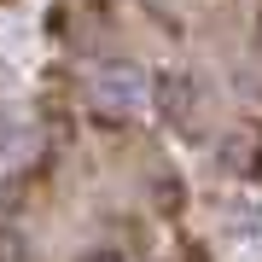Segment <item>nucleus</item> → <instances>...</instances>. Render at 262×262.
<instances>
[{
    "instance_id": "3",
    "label": "nucleus",
    "mask_w": 262,
    "mask_h": 262,
    "mask_svg": "<svg viewBox=\"0 0 262 262\" xmlns=\"http://www.w3.org/2000/svg\"><path fill=\"white\" fill-rule=\"evenodd\" d=\"M215 163L233 181H262V122L256 117L233 122V128L222 134V146H215Z\"/></svg>"
},
{
    "instance_id": "5",
    "label": "nucleus",
    "mask_w": 262,
    "mask_h": 262,
    "mask_svg": "<svg viewBox=\"0 0 262 262\" xmlns=\"http://www.w3.org/2000/svg\"><path fill=\"white\" fill-rule=\"evenodd\" d=\"M82 262H128V256H122V251H88Z\"/></svg>"
},
{
    "instance_id": "2",
    "label": "nucleus",
    "mask_w": 262,
    "mask_h": 262,
    "mask_svg": "<svg viewBox=\"0 0 262 262\" xmlns=\"http://www.w3.org/2000/svg\"><path fill=\"white\" fill-rule=\"evenodd\" d=\"M158 105H163L169 128L187 134V140H198V134H204V122H210V111H204V88L187 82V76H163V82H158Z\"/></svg>"
},
{
    "instance_id": "6",
    "label": "nucleus",
    "mask_w": 262,
    "mask_h": 262,
    "mask_svg": "<svg viewBox=\"0 0 262 262\" xmlns=\"http://www.w3.org/2000/svg\"><path fill=\"white\" fill-rule=\"evenodd\" d=\"M256 47H262V12H256Z\"/></svg>"
},
{
    "instance_id": "1",
    "label": "nucleus",
    "mask_w": 262,
    "mask_h": 262,
    "mask_svg": "<svg viewBox=\"0 0 262 262\" xmlns=\"http://www.w3.org/2000/svg\"><path fill=\"white\" fill-rule=\"evenodd\" d=\"M47 35L64 41L82 58H117L122 53V24H117L111 0H58L47 12Z\"/></svg>"
},
{
    "instance_id": "7",
    "label": "nucleus",
    "mask_w": 262,
    "mask_h": 262,
    "mask_svg": "<svg viewBox=\"0 0 262 262\" xmlns=\"http://www.w3.org/2000/svg\"><path fill=\"white\" fill-rule=\"evenodd\" d=\"M0 6H12V0H0Z\"/></svg>"
},
{
    "instance_id": "4",
    "label": "nucleus",
    "mask_w": 262,
    "mask_h": 262,
    "mask_svg": "<svg viewBox=\"0 0 262 262\" xmlns=\"http://www.w3.org/2000/svg\"><path fill=\"white\" fill-rule=\"evenodd\" d=\"M0 262H41V256H35V245H29L24 233L0 227Z\"/></svg>"
}]
</instances>
